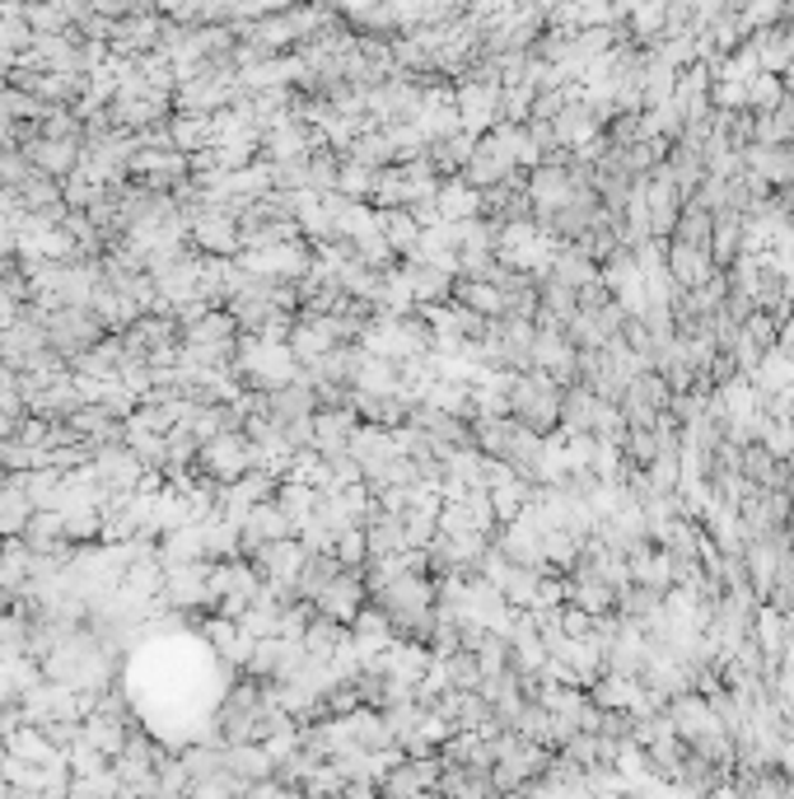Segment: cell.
Listing matches in <instances>:
<instances>
[{"mask_svg": "<svg viewBox=\"0 0 794 799\" xmlns=\"http://www.w3.org/2000/svg\"><path fill=\"white\" fill-rule=\"evenodd\" d=\"M14 426H19V417H10L6 407H0V440H10V436H14Z\"/></svg>", "mask_w": 794, "mask_h": 799, "instance_id": "6", "label": "cell"}, {"mask_svg": "<svg viewBox=\"0 0 794 799\" xmlns=\"http://www.w3.org/2000/svg\"><path fill=\"white\" fill-rule=\"evenodd\" d=\"M29 159H33V169L42 173H52V178H66V173H76L80 169V146L76 141H33L29 146Z\"/></svg>", "mask_w": 794, "mask_h": 799, "instance_id": "4", "label": "cell"}, {"mask_svg": "<svg viewBox=\"0 0 794 799\" xmlns=\"http://www.w3.org/2000/svg\"><path fill=\"white\" fill-rule=\"evenodd\" d=\"M374 220H379V234L393 243V253L406 262V258H416V243H421V230L425 224L406 211V207H389V211H374Z\"/></svg>", "mask_w": 794, "mask_h": 799, "instance_id": "2", "label": "cell"}, {"mask_svg": "<svg viewBox=\"0 0 794 799\" xmlns=\"http://www.w3.org/2000/svg\"><path fill=\"white\" fill-rule=\"evenodd\" d=\"M33 496L24 491V482H19V472L6 477V487H0V538H19L24 533V523L33 515Z\"/></svg>", "mask_w": 794, "mask_h": 799, "instance_id": "3", "label": "cell"}, {"mask_svg": "<svg viewBox=\"0 0 794 799\" xmlns=\"http://www.w3.org/2000/svg\"><path fill=\"white\" fill-rule=\"evenodd\" d=\"M332 552H336V561H342V566H365L370 561L365 529H342V533H336V542H332Z\"/></svg>", "mask_w": 794, "mask_h": 799, "instance_id": "5", "label": "cell"}, {"mask_svg": "<svg viewBox=\"0 0 794 799\" xmlns=\"http://www.w3.org/2000/svg\"><path fill=\"white\" fill-rule=\"evenodd\" d=\"M370 603V585H365V566H342L336 576L318 589L313 599V612H323L332 622H355V612Z\"/></svg>", "mask_w": 794, "mask_h": 799, "instance_id": "1", "label": "cell"}]
</instances>
